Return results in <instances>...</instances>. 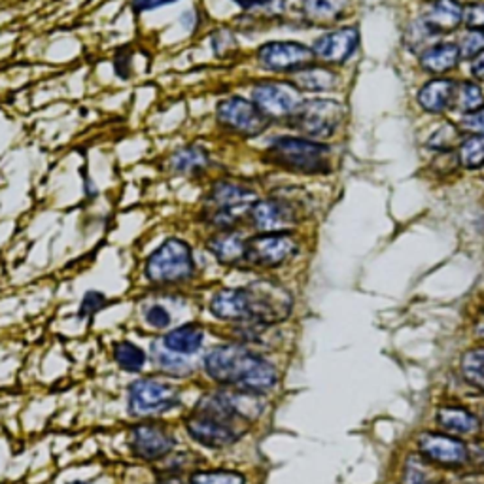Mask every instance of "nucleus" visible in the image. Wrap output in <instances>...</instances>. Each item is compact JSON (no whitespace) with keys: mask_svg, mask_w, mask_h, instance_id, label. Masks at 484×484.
Returning a JSON list of instances; mask_svg holds the SVG:
<instances>
[{"mask_svg":"<svg viewBox=\"0 0 484 484\" xmlns=\"http://www.w3.org/2000/svg\"><path fill=\"white\" fill-rule=\"evenodd\" d=\"M263 413V401L250 392H216L199 399L186 418L189 437L206 449H225L239 443L250 422Z\"/></svg>","mask_w":484,"mask_h":484,"instance_id":"1","label":"nucleus"},{"mask_svg":"<svg viewBox=\"0 0 484 484\" xmlns=\"http://www.w3.org/2000/svg\"><path fill=\"white\" fill-rule=\"evenodd\" d=\"M203 365L212 380L242 392L261 396L273 390L279 382V371L273 363L239 344L212 348Z\"/></svg>","mask_w":484,"mask_h":484,"instance_id":"2","label":"nucleus"},{"mask_svg":"<svg viewBox=\"0 0 484 484\" xmlns=\"http://www.w3.org/2000/svg\"><path fill=\"white\" fill-rule=\"evenodd\" d=\"M265 161L288 172L316 177L332 172V148L305 137H277L265 151Z\"/></svg>","mask_w":484,"mask_h":484,"instance_id":"3","label":"nucleus"},{"mask_svg":"<svg viewBox=\"0 0 484 484\" xmlns=\"http://www.w3.org/2000/svg\"><path fill=\"white\" fill-rule=\"evenodd\" d=\"M256 203L258 196L244 184L222 180L208 191L203 206V218L212 227L231 231L244 216L250 215L251 206Z\"/></svg>","mask_w":484,"mask_h":484,"instance_id":"4","label":"nucleus"},{"mask_svg":"<svg viewBox=\"0 0 484 484\" xmlns=\"http://www.w3.org/2000/svg\"><path fill=\"white\" fill-rule=\"evenodd\" d=\"M246 322L258 325H277L292 315L294 297L275 280H254L244 286Z\"/></svg>","mask_w":484,"mask_h":484,"instance_id":"5","label":"nucleus"},{"mask_svg":"<svg viewBox=\"0 0 484 484\" xmlns=\"http://www.w3.org/2000/svg\"><path fill=\"white\" fill-rule=\"evenodd\" d=\"M196 273L193 250L182 239H167L146 261V279L153 284L186 282Z\"/></svg>","mask_w":484,"mask_h":484,"instance_id":"6","label":"nucleus"},{"mask_svg":"<svg viewBox=\"0 0 484 484\" xmlns=\"http://www.w3.org/2000/svg\"><path fill=\"white\" fill-rule=\"evenodd\" d=\"M344 120V106L333 99L301 101L289 115L288 123L299 131L305 139L324 142L332 139Z\"/></svg>","mask_w":484,"mask_h":484,"instance_id":"7","label":"nucleus"},{"mask_svg":"<svg viewBox=\"0 0 484 484\" xmlns=\"http://www.w3.org/2000/svg\"><path fill=\"white\" fill-rule=\"evenodd\" d=\"M180 401L182 394L174 384L158 379H142L129 386L127 411L137 418L158 416L172 411Z\"/></svg>","mask_w":484,"mask_h":484,"instance_id":"8","label":"nucleus"},{"mask_svg":"<svg viewBox=\"0 0 484 484\" xmlns=\"http://www.w3.org/2000/svg\"><path fill=\"white\" fill-rule=\"evenodd\" d=\"M216 118L222 127L241 134L244 139L261 137L270 125V120L254 105V101H248L239 95L227 96L218 103Z\"/></svg>","mask_w":484,"mask_h":484,"instance_id":"9","label":"nucleus"},{"mask_svg":"<svg viewBox=\"0 0 484 484\" xmlns=\"http://www.w3.org/2000/svg\"><path fill=\"white\" fill-rule=\"evenodd\" d=\"M299 242L292 233H260L246 241V265L277 269L294 260Z\"/></svg>","mask_w":484,"mask_h":484,"instance_id":"10","label":"nucleus"},{"mask_svg":"<svg viewBox=\"0 0 484 484\" xmlns=\"http://www.w3.org/2000/svg\"><path fill=\"white\" fill-rule=\"evenodd\" d=\"M248 218L260 233H289L301 222V208L288 197L258 199Z\"/></svg>","mask_w":484,"mask_h":484,"instance_id":"11","label":"nucleus"},{"mask_svg":"<svg viewBox=\"0 0 484 484\" xmlns=\"http://www.w3.org/2000/svg\"><path fill=\"white\" fill-rule=\"evenodd\" d=\"M251 101L273 120H288L301 105L299 91L288 82H260L251 87Z\"/></svg>","mask_w":484,"mask_h":484,"instance_id":"12","label":"nucleus"},{"mask_svg":"<svg viewBox=\"0 0 484 484\" xmlns=\"http://www.w3.org/2000/svg\"><path fill=\"white\" fill-rule=\"evenodd\" d=\"M258 63L261 68L269 72H296L308 65H315L313 48H308L301 42H267L260 46Z\"/></svg>","mask_w":484,"mask_h":484,"instance_id":"13","label":"nucleus"},{"mask_svg":"<svg viewBox=\"0 0 484 484\" xmlns=\"http://www.w3.org/2000/svg\"><path fill=\"white\" fill-rule=\"evenodd\" d=\"M127 444L131 452L146 461H158L167 458L174 447H177V439L172 434L163 428L160 424H137L132 425Z\"/></svg>","mask_w":484,"mask_h":484,"instance_id":"14","label":"nucleus"},{"mask_svg":"<svg viewBox=\"0 0 484 484\" xmlns=\"http://www.w3.org/2000/svg\"><path fill=\"white\" fill-rule=\"evenodd\" d=\"M420 456L432 461L435 468H461L470 461V449L468 444L456 439L454 435L444 434H422L418 439Z\"/></svg>","mask_w":484,"mask_h":484,"instance_id":"15","label":"nucleus"},{"mask_svg":"<svg viewBox=\"0 0 484 484\" xmlns=\"http://www.w3.org/2000/svg\"><path fill=\"white\" fill-rule=\"evenodd\" d=\"M358 46L360 32L354 27H346L318 36L313 44V53L325 65H342L356 53Z\"/></svg>","mask_w":484,"mask_h":484,"instance_id":"16","label":"nucleus"},{"mask_svg":"<svg viewBox=\"0 0 484 484\" xmlns=\"http://www.w3.org/2000/svg\"><path fill=\"white\" fill-rule=\"evenodd\" d=\"M466 10L456 0H434L422 17V25L432 36L449 34L463 23Z\"/></svg>","mask_w":484,"mask_h":484,"instance_id":"17","label":"nucleus"},{"mask_svg":"<svg viewBox=\"0 0 484 484\" xmlns=\"http://www.w3.org/2000/svg\"><path fill=\"white\" fill-rule=\"evenodd\" d=\"M206 248L222 265L242 267L246 265V241L237 231H220L218 235L210 237Z\"/></svg>","mask_w":484,"mask_h":484,"instance_id":"18","label":"nucleus"},{"mask_svg":"<svg viewBox=\"0 0 484 484\" xmlns=\"http://www.w3.org/2000/svg\"><path fill=\"white\" fill-rule=\"evenodd\" d=\"M210 313L222 322H246V294L242 288H225L220 289L215 297L210 299Z\"/></svg>","mask_w":484,"mask_h":484,"instance_id":"19","label":"nucleus"},{"mask_svg":"<svg viewBox=\"0 0 484 484\" xmlns=\"http://www.w3.org/2000/svg\"><path fill=\"white\" fill-rule=\"evenodd\" d=\"M454 93H456V82L449 78H435L420 87L418 103L425 112L443 114L452 108Z\"/></svg>","mask_w":484,"mask_h":484,"instance_id":"20","label":"nucleus"},{"mask_svg":"<svg viewBox=\"0 0 484 484\" xmlns=\"http://www.w3.org/2000/svg\"><path fill=\"white\" fill-rule=\"evenodd\" d=\"M299 93H324L337 86V74L325 67L308 65L289 74V82Z\"/></svg>","mask_w":484,"mask_h":484,"instance_id":"21","label":"nucleus"},{"mask_svg":"<svg viewBox=\"0 0 484 484\" xmlns=\"http://www.w3.org/2000/svg\"><path fill=\"white\" fill-rule=\"evenodd\" d=\"M435 418L439 428L451 435H475L480 430V420L463 406H441Z\"/></svg>","mask_w":484,"mask_h":484,"instance_id":"22","label":"nucleus"},{"mask_svg":"<svg viewBox=\"0 0 484 484\" xmlns=\"http://www.w3.org/2000/svg\"><path fill=\"white\" fill-rule=\"evenodd\" d=\"M460 57V50L456 44L443 42L425 48L420 55V67L430 74H444L456 68Z\"/></svg>","mask_w":484,"mask_h":484,"instance_id":"23","label":"nucleus"},{"mask_svg":"<svg viewBox=\"0 0 484 484\" xmlns=\"http://www.w3.org/2000/svg\"><path fill=\"white\" fill-rule=\"evenodd\" d=\"M203 341H205L203 329L196 324H187V325L172 329L170 333H167L163 337V346L172 354L189 356L199 351Z\"/></svg>","mask_w":484,"mask_h":484,"instance_id":"24","label":"nucleus"},{"mask_svg":"<svg viewBox=\"0 0 484 484\" xmlns=\"http://www.w3.org/2000/svg\"><path fill=\"white\" fill-rule=\"evenodd\" d=\"M210 163V153L199 144L184 146L178 151H174L170 158V169L178 174H186V177H196V174L205 172Z\"/></svg>","mask_w":484,"mask_h":484,"instance_id":"25","label":"nucleus"},{"mask_svg":"<svg viewBox=\"0 0 484 484\" xmlns=\"http://www.w3.org/2000/svg\"><path fill=\"white\" fill-rule=\"evenodd\" d=\"M351 0H303L301 12L315 25L335 23L344 15Z\"/></svg>","mask_w":484,"mask_h":484,"instance_id":"26","label":"nucleus"},{"mask_svg":"<svg viewBox=\"0 0 484 484\" xmlns=\"http://www.w3.org/2000/svg\"><path fill=\"white\" fill-rule=\"evenodd\" d=\"M401 484H439V475L432 461L424 456H411L403 468Z\"/></svg>","mask_w":484,"mask_h":484,"instance_id":"27","label":"nucleus"},{"mask_svg":"<svg viewBox=\"0 0 484 484\" xmlns=\"http://www.w3.org/2000/svg\"><path fill=\"white\" fill-rule=\"evenodd\" d=\"M114 360L123 371L127 373H139L146 365V352L139 344L122 341L114 344Z\"/></svg>","mask_w":484,"mask_h":484,"instance_id":"28","label":"nucleus"},{"mask_svg":"<svg viewBox=\"0 0 484 484\" xmlns=\"http://www.w3.org/2000/svg\"><path fill=\"white\" fill-rule=\"evenodd\" d=\"M482 106H484V93H482L479 84L470 82V80L456 84L452 108H456L463 114H471Z\"/></svg>","mask_w":484,"mask_h":484,"instance_id":"29","label":"nucleus"},{"mask_svg":"<svg viewBox=\"0 0 484 484\" xmlns=\"http://www.w3.org/2000/svg\"><path fill=\"white\" fill-rule=\"evenodd\" d=\"M461 375L473 388L484 394V348H475L461 358Z\"/></svg>","mask_w":484,"mask_h":484,"instance_id":"30","label":"nucleus"},{"mask_svg":"<svg viewBox=\"0 0 484 484\" xmlns=\"http://www.w3.org/2000/svg\"><path fill=\"white\" fill-rule=\"evenodd\" d=\"M458 161L463 169L477 170L484 167V137H470L460 144Z\"/></svg>","mask_w":484,"mask_h":484,"instance_id":"31","label":"nucleus"},{"mask_svg":"<svg viewBox=\"0 0 484 484\" xmlns=\"http://www.w3.org/2000/svg\"><path fill=\"white\" fill-rule=\"evenodd\" d=\"M189 484H246L244 475L227 470L197 471L189 477Z\"/></svg>","mask_w":484,"mask_h":484,"instance_id":"32","label":"nucleus"},{"mask_svg":"<svg viewBox=\"0 0 484 484\" xmlns=\"http://www.w3.org/2000/svg\"><path fill=\"white\" fill-rule=\"evenodd\" d=\"M460 57L466 61H473L477 55L484 51V31H470L468 34H463V38L458 44Z\"/></svg>","mask_w":484,"mask_h":484,"instance_id":"33","label":"nucleus"},{"mask_svg":"<svg viewBox=\"0 0 484 484\" xmlns=\"http://www.w3.org/2000/svg\"><path fill=\"white\" fill-rule=\"evenodd\" d=\"M153 356H156V361L161 370L169 371L170 375L180 377V375H186L191 371V367H187L186 361L178 358V354L169 352L165 346H163V351H160V348H153Z\"/></svg>","mask_w":484,"mask_h":484,"instance_id":"34","label":"nucleus"},{"mask_svg":"<svg viewBox=\"0 0 484 484\" xmlns=\"http://www.w3.org/2000/svg\"><path fill=\"white\" fill-rule=\"evenodd\" d=\"M233 3L250 14L265 12L267 15H279L282 12V0H233Z\"/></svg>","mask_w":484,"mask_h":484,"instance_id":"35","label":"nucleus"},{"mask_svg":"<svg viewBox=\"0 0 484 484\" xmlns=\"http://www.w3.org/2000/svg\"><path fill=\"white\" fill-rule=\"evenodd\" d=\"M458 129L471 134V137H484V106L463 115Z\"/></svg>","mask_w":484,"mask_h":484,"instance_id":"36","label":"nucleus"},{"mask_svg":"<svg viewBox=\"0 0 484 484\" xmlns=\"http://www.w3.org/2000/svg\"><path fill=\"white\" fill-rule=\"evenodd\" d=\"M458 131L460 129L454 125H444L439 129L437 134H434L428 144L439 151H449V148L458 141Z\"/></svg>","mask_w":484,"mask_h":484,"instance_id":"37","label":"nucleus"},{"mask_svg":"<svg viewBox=\"0 0 484 484\" xmlns=\"http://www.w3.org/2000/svg\"><path fill=\"white\" fill-rule=\"evenodd\" d=\"M106 305V297L101 292H87L80 303L78 308V316L87 318L93 316L95 313H99L101 308Z\"/></svg>","mask_w":484,"mask_h":484,"instance_id":"38","label":"nucleus"},{"mask_svg":"<svg viewBox=\"0 0 484 484\" xmlns=\"http://www.w3.org/2000/svg\"><path fill=\"white\" fill-rule=\"evenodd\" d=\"M144 318H146L148 325H151L153 329H165L172 322L170 313L167 311V308L163 305H151V306H148Z\"/></svg>","mask_w":484,"mask_h":484,"instance_id":"39","label":"nucleus"},{"mask_svg":"<svg viewBox=\"0 0 484 484\" xmlns=\"http://www.w3.org/2000/svg\"><path fill=\"white\" fill-rule=\"evenodd\" d=\"M463 23L468 25V29L484 31V3L470 6L466 10V15H463Z\"/></svg>","mask_w":484,"mask_h":484,"instance_id":"40","label":"nucleus"},{"mask_svg":"<svg viewBox=\"0 0 484 484\" xmlns=\"http://www.w3.org/2000/svg\"><path fill=\"white\" fill-rule=\"evenodd\" d=\"M178 0H131V10L134 14H144L158 8H165L170 5H177Z\"/></svg>","mask_w":484,"mask_h":484,"instance_id":"41","label":"nucleus"},{"mask_svg":"<svg viewBox=\"0 0 484 484\" xmlns=\"http://www.w3.org/2000/svg\"><path fill=\"white\" fill-rule=\"evenodd\" d=\"M471 72H473V76H477V78L484 80V51L480 55H477L475 59L471 61Z\"/></svg>","mask_w":484,"mask_h":484,"instance_id":"42","label":"nucleus"},{"mask_svg":"<svg viewBox=\"0 0 484 484\" xmlns=\"http://www.w3.org/2000/svg\"><path fill=\"white\" fill-rule=\"evenodd\" d=\"M475 333L477 337L484 339V313H480V316L475 320Z\"/></svg>","mask_w":484,"mask_h":484,"instance_id":"43","label":"nucleus"},{"mask_svg":"<svg viewBox=\"0 0 484 484\" xmlns=\"http://www.w3.org/2000/svg\"><path fill=\"white\" fill-rule=\"evenodd\" d=\"M473 454H475V463L484 471V449L482 447H477Z\"/></svg>","mask_w":484,"mask_h":484,"instance_id":"44","label":"nucleus"},{"mask_svg":"<svg viewBox=\"0 0 484 484\" xmlns=\"http://www.w3.org/2000/svg\"><path fill=\"white\" fill-rule=\"evenodd\" d=\"M456 3H458L460 6H475V5L480 3V0H456Z\"/></svg>","mask_w":484,"mask_h":484,"instance_id":"45","label":"nucleus"},{"mask_svg":"<svg viewBox=\"0 0 484 484\" xmlns=\"http://www.w3.org/2000/svg\"><path fill=\"white\" fill-rule=\"evenodd\" d=\"M68 484H87V482H84V480H72V482H68Z\"/></svg>","mask_w":484,"mask_h":484,"instance_id":"46","label":"nucleus"}]
</instances>
